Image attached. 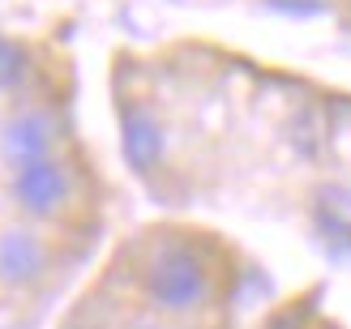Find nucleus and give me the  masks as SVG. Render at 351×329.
Listing matches in <instances>:
<instances>
[{
    "label": "nucleus",
    "mask_w": 351,
    "mask_h": 329,
    "mask_svg": "<svg viewBox=\"0 0 351 329\" xmlns=\"http://www.w3.org/2000/svg\"><path fill=\"white\" fill-rule=\"evenodd\" d=\"M26 73H30V51L9 34H0V90H17Z\"/></svg>",
    "instance_id": "7"
},
{
    "label": "nucleus",
    "mask_w": 351,
    "mask_h": 329,
    "mask_svg": "<svg viewBox=\"0 0 351 329\" xmlns=\"http://www.w3.org/2000/svg\"><path fill=\"white\" fill-rule=\"evenodd\" d=\"M313 300H317V291H313L308 300H295L287 308H278V313H270L261 329H308V321H313Z\"/></svg>",
    "instance_id": "8"
},
{
    "label": "nucleus",
    "mask_w": 351,
    "mask_h": 329,
    "mask_svg": "<svg viewBox=\"0 0 351 329\" xmlns=\"http://www.w3.org/2000/svg\"><path fill=\"white\" fill-rule=\"evenodd\" d=\"M47 239L30 227L0 231V282L5 287H34L47 274Z\"/></svg>",
    "instance_id": "4"
},
{
    "label": "nucleus",
    "mask_w": 351,
    "mask_h": 329,
    "mask_svg": "<svg viewBox=\"0 0 351 329\" xmlns=\"http://www.w3.org/2000/svg\"><path fill=\"white\" fill-rule=\"evenodd\" d=\"M69 193H73V180H69V167L60 159H39V163H26L13 171V201L30 218L60 214Z\"/></svg>",
    "instance_id": "2"
},
{
    "label": "nucleus",
    "mask_w": 351,
    "mask_h": 329,
    "mask_svg": "<svg viewBox=\"0 0 351 329\" xmlns=\"http://www.w3.org/2000/svg\"><path fill=\"white\" fill-rule=\"evenodd\" d=\"M120 154H125V163L137 171V176H150L167 154L163 120L150 107H142L137 98L120 103Z\"/></svg>",
    "instance_id": "3"
},
{
    "label": "nucleus",
    "mask_w": 351,
    "mask_h": 329,
    "mask_svg": "<svg viewBox=\"0 0 351 329\" xmlns=\"http://www.w3.org/2000/svg\"><path fill=\"white\" fill-rule=\"evenodd\" d=\"M313 222H317L326 252L335 261L351 265V188H339V184L322 188L317 201H313Z\"/></svg>",
    "instance_id": "6"
},
{
    "label": "nucleus",
    "mask_w": 351,
    "mask_h": 329,
    "mask_svg": "<svg viewBox=\"0 0 351 329\" xmlns=\"http://www.w3.org/2000/svg\"><path fill=\"white\" fill-rule=\"evenodd\" d=\"M274 13H287V17H317L330 9V0H266Z\"/></svg>",
    "instance_id": "9"
},
{
    "label": "nucleus",
    "mask_w": 351,
    "mask_h": 329,
    "mask_svg": "<svg viewBox=\"0 0 351 329\" xmlns=\"http://www.w3.org/2000/svg\"><path fill=\"white\" fill-rule=\"evenodd\" d=\"M125 329H159V325H150V321H129Z\"/></svg>",
    "instance_id": "10"
},
{
    "label": "nucleus",
    "mask_w": 351,
    "mask_h": 329,
    "mask_svg": "<svg viewBox=\"0 0 351 329\" xmlns=\"http://www.w3.org/2000/svg\"><path fill=\"white\" fill-rule=\"evenodd\" d=\"M137 287L163 317H193L215 300V265L197 235L154 231L137 256Z\"/></svg>",
    "instance_id": "1"
},
{
    "label": "nucleus",
    "mask_w": 351,
    "mask_h": 329,
    "mask_svg": "<svg viewBox=\"0 0 351 329\" xmlns=\"http://www.w3.org/2000/svg\"><path fill=\"white\" fill-rule=\"evenodd\" d=\"M51 142H56V120L47 111H17L0 129V154L13 163V171L26 163L51 159Z\"/></svg>",
    "instance_id": "5"
}]
</instances>
